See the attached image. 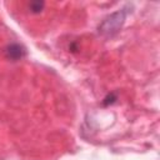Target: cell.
<instances>
[{"instance_id": "6da1fadb", "label": "cell", "mask_w": 160, "mask_h": 160, "mask_svg": "<svg viewBox=\"0 0 160 160\" xmlns=\"http://www.w3.org/2000/svg\"><path fill=\"white\" fill-rule=\"evenodd\" d=\"M125 18H126L125 9H121L119 11H115V12L110 14L99 25V28H98L99 34H101L104 36H112V35H115L121 29V26H122V24L125 21Z\"/></svg>"}, {"instance_id": "277c9868", "label": "cell", "mask_w": 160, "mask_h": 160, "mask_svg": "<svg viewBox=\"0 0 160 160\" xmlns=\"http://www.w3.org/2000/svg\"><path fill=\"white\" fill-rule=\"evenodd\" d=\"M116 100V95L114 94V92H111V94H109L104 100H102V105H105V106H108V105H110V104H112L114 101Z\"/></svg>"}, {"instance_id": "7a4b0ae2", "label": "cell", "mask_w": 160, "mask_h": 160, "mask_svg": "<svg viewBox=\"0 0 160 160\" xmlns=\"http://www.w3.org/2000/svg\"><path fill=\"white\" fill-rule=\"evenodd\" d=\"M5 55H6L8 59H10L12 61H18V60H21L22 58L26 56V49L22 45L14 42V44H10L6 48Z\"/></svg>"}, {"instance_id": "3957f363", "label": "cell", "mask_w": 160, "mask_h": 160, "mask_svg": "<svg viewBox=\"0 0 160 160\" xmlns=\"http://www.w3.org/2000/svg\"><path fill=\"white\" fill-rule=\"evenodd\" d=\"M29 8H30V10L32 11V12H40L41 10H42V8H44V2L42 1H31L30 4H29Z\"/></svg>"}]
</instances>
